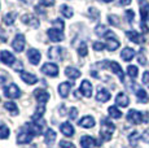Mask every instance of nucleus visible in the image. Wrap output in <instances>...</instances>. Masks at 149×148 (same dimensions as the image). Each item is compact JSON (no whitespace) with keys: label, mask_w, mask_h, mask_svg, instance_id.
<instances>
[{"label":"nucleus","mask_w":149,"mask_h":148,"mask_svg":"<svg viewBox=\"0 0 149 148\" xmlns=\"http://www.w3.org/2000/svg\"><path fill=\"white\" fill-rule=\"evenodd\" d=\"M114 130H116V126H114V124L110 121V119H109V118H102V119H101L100 138H101L102 140H105V142L110 140L111 136H113Z\"/></svg>","instance_id":"f257e3e1"},{"label":"nucleus","mask_w":149,"mask_h":148,"mask_svg":"<svg viewBox=\"0 0 149 148\" xmlns=\"http://www.w3.org/2000/svg\"><path fill=\"white\" fill-rule=\"evenodd\" d=\"M127 119H128V122H131V124H134V125H139V124H141V122L148 124L149 114L148 113H141L136 109H130L127 113Z\"/></svg>","instance_id":"f03ea898"},{"label":"nucleus","mask_w":149,"mask_h":148,"mask_svg":"<svg viewBox=\"0 0 149 148\" xmlns=\"http://www.w3.org/2000/svg\"><path fill=\"white\" fill-rule=\"evenodd\" d=\"M34 133L31 131L30 129L26 126V129H21V131L18 133V135H17V143L18 144H27V143H30L31 140H33V138H34Z\"/></svg>","instance_id":"7ed1b4c3"},{"label":"nucleus","mask_w":149,"mask_h":148,"mask_svg":"<svg viewBox=\"0 0 149 148\" xmlns=\"http://www.w3.org/2000/svg\"><path fill=\"white\" fill-rule=\"evenodd\" d=\"M104 38L107 39V48L110 51V52L111 51H116L117 48L119 47V40L116 38V34H114L113 31L108 30L107 33H105Z\"/></svg>","instance_id":"20e7f679"},{"label":"nucleus","mask_w":149,"mask_h":148,"mask_svg":"<svg viewBox=\"0 0 149 148\" xmlns=\"http://www.w3.org/2000/svg\"><path fill=\"white\" fill-rule=\"evenodd\" d=\"M4 95L9 99H17L21 96V90H19V87L17 84L12 83L4 89Z\"/></svg>","instance_id":"39448f33"},{"label":"nucleus","mask_w":149,"mask_h":148,"mask_svg":"<svg viewBox=\"0 0 149 148\" xmlns=\"http://www.w3.org/2000/svg\"><path fill=\"white\" fill-rule=\"evenodd\" d=\"M79 143H81V147L82 148H92V147H99L100 142H97L95 138H92V136L90 135H84L81 138V140H79Z\"/></svg>","instance_id":"423d86ee"},{"label":"nucleus","mask_w":149,"mask_h":148,"mask_svg":"<svg viewBox=\"0 0 149 148\" xmlns=\"http://www.w3.org/2000/svg\"><path fill=\"white\" fill-rule=\"evenodd\" d=\"M42 73H44L45 75H49V77H57L58 74V66L53 62H47L42 66Z\"/></svg>","instance_id":"0eeeda50"},{"label":"nucleus","mask_w":149,"mask_h":148,"mask_svg":"<svg viewBox=\"0 0 149 148\" xmlns=\"http://www.w3.org/2000/svg\"><path fill=\"white\" fill-rule=\"evenodd\" d=\"M25 43H26L25 36L22 35V34H17L14 40L12 42V47L16 52H22V51L25 50Z\"/></svg>","instance_id":"6e6552de"},{"label":"nucleus","mask_w":149,"mask_h":148,"mask_svg":"<svg viewBox=\"0 0 149 148\" xmlns=\"http://www.w3.org/2000/svg\"><path fill=\"white\" fill-rule=\"evenodd\" d=\"M140 4V15H141V24H147L149 17V3L148 0H137Z\"/></svg>","instance_id":"1a4fd4ad"},{"label":"nucleus","mask_w":149,"mask_h":148,"mask_svg":"<svg viewBox=\"0 0 149 148\" xmlns=\"http://www.w3.org/2000/svg\"><path fill=\"white\" fill-rule=\"evenodd\" d=\"M27 59L33 65H38L39 61H40V59H42V55L38 50H35V48H30V50L27 51Z\"/></svg>","instance_id":"9d476101"},{"label":"nucleus","mask_w":149,"mask_h":148,"mask_svg":"<svg viewBox=\"0 0 149 148\" xmlns=\"http://www.w3.org/2000/svg\"><path fill=\"white\" fill-rule=\"evenodd\" d=\"M47 34L52 42L64 40V34H62V30H60V29H56V27L54 29H49V30H47Z\"/></svg>","instance_id":"9b49d317"},{"label":"nucleus","mask_w":149,"mask_h":148,"mask_svg":"<svg viewBox=\"0 0 149 148\" xmlns=\"http://www.w3.org/2000/svg\"><path fill=\"white\" fill-rule=\"evenodd\" d=\"M126 36H127L128 39H130L131 42H134V43L136 44H141L145 42V38L141 35V34L136 33V31H126Z\"/></svg>","instance_id":"f8f14e48"},{"label":"nucleus","mask_w":149,"mask_h":148,"mask_svg":"<svg viewBox=\"0 0 149 148\" xmlns=\"http://www.w3.org/2000/svg\"><path fill=\"white\" fill-rule=\"evenodd\" d=\"M34 96H35L36 100H38L40 104H44L49 100V94L43 89H38V90L34 91Z\"/></svg>","instance_id":"ddd939ff"},{"label":"nucleus","mask_w":149,"mask_h":148,"mask_svg":"<svg viewBox=\"0 0 149 148\" xmlns=\"http://www.w3.org/2000/svg\"><path fill=\"white\" fill-rule=\"evenodd\" d=\"M22 22L24 24L29 25V26H33V27H38L39 26V18L34 15H24L21 17Z\"/></svg>","instance_id":"4468645a"},{"label":"nucleus","mask_w":149,"mask_h":148,"mask_svg":"<svg viewBox=\"0 0 149 148\" xmlns=\"http://www.w3.org/2000/svg\"><path fill=\"white\" fill-rule=\"evenodd\" d=\"M79 90H81V92L86 98H91V96H92V84H91V82H88L87 79H84V81L82 82Z\"/></svg>","instance_id":"2eb2a0df"},{"label":"nucleus","mask_w":149,"mask_h":148,"mask_svg":"<svg viewBox=\"0 0 149 148\" xmlns=\"http://www.w3.org/2000/svg\"><path fill=\"white\" fill-rule=\"evenodd\" d=\"M0 60H1L5 65H12L13 62L16 61L13 53L9 52V51H1V52H0Z\"/></svg>","instance_id":"dca6fc26"},{"label":"nucleus","mask_w":149,"mask_h":148,"mask_svg":"<svg viewBox=\"0 0 149 148\" xmlns=\"http://www.w3.org/2000/svg\"><path fill=\"white\" fill-rule=\"evenodd\" d=\"M96 99H97V101L105 103V101H108L109 99H110V92H109L107 89H104V87H99V90H97Z\"/></svg>","instance_id":"f3484780"},{"label":"nucleus","mask_w":149,"mask_h":148,"mask_svg":"<svg viewBox=\"0 0 149 148\" xmlns=\"http://www.w3.org/2000/svg\"><path fill=\"white\" fill-rule=\"evenodd\" d=\"M109 68L111 69V72L116 73L117 75L119 77V79H121V81H125V73H123V70H122L121 65H119L118 62H116V61L109 62Z\"/></svg>","instance_id":"a211bd4d"},{"label":"nucleus","mask_w":149,"mask_h":148,"mask_svg":"<svg viewBox=\"0 0 149 148\" xmlns=\"http://www.w3.org/2000/svg\"><path fill=\"white\" fill-rule=\"evenodd\" d=\"M48 56L53 60H62V48L61 47H51L49 51H48Z\"/></svg>","instance_id":"6ab92c4d"},{"label":"nucleus","mask_w":149,"mask_h":148,"mask_svg":"<svg viewBox=\"0 0 149 148\" xmlns=\"http://www.w3.org/2000/svg\"><path fill=\"white\" fill-rule=\"evenodd\" d=\"M95 119L93 117H91V116H86V117H83L82 119H79L78 121V125L82 127H86V129H91V127L95 126Z\"/></svg>","instance_id":"aec40b11"},{"label":"nucleus","mask_w":149,"mask_h":148,"mask_svg":"<svg viewBox=\"0 0 149 148\" xmlns=\"http://www.w3.org/2000/svg\"><path fill=\"white\" fill-rule=\"evenodd\" d=\"M116 104L118 105V107L125 108V107H127V105L130 104V99H128V96L126 95L125 92H119L118 95H117V98H116Z\"/></svg>","instance_id":"412c9836"},{"label":"nucleus","mask_w":149,"mask_h":148,"mask_svg":"<svg viewBox=\"0 0 149 148\" xmlns=\"http://www.w3.org/2000/svg\"><path fill=\"white\" fill-rule=\"evenodd\" d=\"M19 77H21L22 81L27 84H35L36 82H38V78H36L34 74H30V73H26V72H21Z\"/></svg>","instance_id":"4be33fe9"},{"label":"nucleus","mask_w":149,"mask_h":148,"mask_svg":"<svg viewBox=\"0 0 149 148\" xmlns=\"http://www.w3.org/2000/svg\"><path fill=\"white\" fill-rule=\"evenodd\" d=\"M60 130H61V133L64 134L65 136H73L74 133H75L73 125H70V122H64V124H61Z\"/></svg>","instance_id":"5701e85b"},{"label":"nucleus","mask_w":149,"mask_h":148,"mask_svg":"<svg viewBox=\"0 0 149 148\" xmlns=\"http://www.w3.org/2000/svg\"><path fill=\"white\" fill-rule=\"evenodd\" d=\"M121 57L125 60V61H131V60L135 57V51L130 47H125L121 52Z\"/></svg>","instance_id":"b1692460"},{"label":"nucleus","mask_w":149,"mask_h":148,"mask_svg":"<svg viewBox=\"0 0 149 148\" xmlns=\"http://www.w3.org/2000/svg\"><path fill=\"white\" fill-rule=\"evenodd\" d=\"M70 87H71V84L69 83V82H62L61 84L58 86V94H60V96L61 98H68L69 96V92H70Z\"/></svg>","instance_id":"393cba45"},{"label":"nucleus","mask_w":149,"mask_h":148,"mask_svg":"<svg viewBox=\"0 0 149 148\" xmlns=\"http://www.w3.org/2000/svg\"><path fill=\"white\" fill-rule=\"evenodd\" d=\"M65 74H66L68 78H71V79H77L81 77V72L77 68H73V66H68L65 69Z\"/></svg>","instance_id":"a878e982"},{"label":"nucleus","mask_w":149,"mask_h":148,"mask_svg":"<svg viewBox=\"0 0 149 148\" xmlns=\"http://www.w3.org/2000/svg\"><path fill=\"white\" fill-rule=\"evenodd\" d=\"M44 140L47 144H52L54 140H56V133H54V130L52 129H47V131H45V135H44Z\"/></svg>","instance_id":"bb28decb"},{"label":"nucleus","mask_w":149,"mask_h":148,"mask_svg":"<svg viewBox=\"0 0 149 148\" xmlns=\"http://www.w3.org/2000/svg\"><path fill=\"white\" fill-rule=\"evenodd\" d=\"M136 96H137V99H139L140 103H143V104H147L149 101L148 94L145 92V90H143V89H139L136 91Z\"/></svg>","instance_id":"cd10ccee"},{"label":"nucleus","mask_w":149,"mask_h":148,"mask_svg":"<svg viewBox=\"0 0 149 148\" xmlns=\"http://www.w3.org/2000/svg\"><path fill=\"white\" fill-rule=\"evenodd\" d=\"M108 113H109V116H110L111 118H121L122 117V112L118 109L117 107H114V105H111V107H109L108 108Z\"/></svg>","instance_id":"c85d7f7f"},{"label":"nucleus","mask_w":149,"mask_h":148,"mask_svg":"<svg viewBox=\"0 0 149 148\" xmlns=\"http://www.w3.org/2000/svg\"><path fill=\"white\" fill-rule=\"evenodd\" d=\"M4 108L10 113V114H13V116L18 114V108H17V105L14 103H12V101H7V103L4 104Z\"/></svg>","instance_id":"c756f323"},{"label":"nucleus","mask_w":149,"mask_h":148,"mask_svg":"<svg viewBox=\"0 0 149 148\" xmlns=\"http://www.w3.org/2000/svg\"><path fill=\"white\" fill-rule=\"evenodd\" d=\"M61 15L62 16H65L66 18H70V17H73V15H74V10H73V8H70L69 5H66V4H62L61 5Z\"/></svg>","instance_id":"7c9ffc66"},{"label":"nucleus","mask_w":149,"mask_h":148,"mask_svg":"<svg viewBox=\"0 0 149 148\" xmlns=\"http://www.w3.org/2000/svg\"><path fill=\"white\" fill-rule=\"evenodd\" d=\"M16 13L14 12H10V13H7V15L4 16V18H3V21H4L5 25H8V26H10V25H13L14 20H16Z\"/></svg>","instance_id":"2f4dec72"},{"label":"nucleus","mask_w":149,"mask_h":148,"mask_svg":"<svg viewBox=\"0 0 149 148\" xmlns=\"http://www.w3.org/2000/svg\"><path fill=\"white\" fill-rule=\"evenodd\" d=\"M127 74L131 77V78H136L137 74H139V69L135 65H128L127 66Z\"/></svg>","instance_id":"473e14b6"},{"label":"nucleus","mask_w":149,"mask_h":148,"mask_svg":"<svg viewBox=\"0 0 149 148\" xmlns=\"http://www.w3.org/2000/svg\"><path fill=\"white\" fill-rule=\"evenodd\" d=\"M88 53V48H87V44L84 43V42H82L81 44H79L78 47V55L81 56V57H86Z\"/></svg>","instance_id":"72a5a7b5"},{"label":"nucleus","mask_w":149,"mask_h":148,"mask_svg":"<svg viewBox=\"0 0 149 148\" xmlns=\"http://www.w3.org/2000/svg\"><path fill=\"white\" fill-rule=\"evenodd\" d=\"M9 129H8L5 125H1L0 126V139H7L9 136Z\"/></svg>","instance_id":"f704fd0d"},{"label":"nucleus","mask_w":149,"mask_h":148,"mask_svg":"<svg viewBox=\"0 0 149 148\" xmlns=\"http://www.w3.org/2000/svg\"><path fill=\"white\" fill-rule=\"evenodd\" d=\"M43 114H44V105H40V107H38V109H36V112L34 113L33 119H40Z\"/></svg>","instance_id":"c9c22d12"},{"label":"nucleus","mask_w":149,"mask_h":148,"mask_svg":"<svg viewBox=\"0 0 149 148\" xmlns=\"http://www.w3.org/2000/svg\"><path fill=\"white\" fill-rule=\"evenodd\" d=\"M107 31H108V29L104 26V25H99V26L95 29V33L97 34V35H101V36H104Z\"/></svg>","instance_id":"e433bc0d"},{"label":"nucleus","mask_w":149,"mask_h":148,"mask_svg":"<svg viewBox=\"0 0 149 148\" xmlns=\"http://www.w3.org/2000/svg\"><path fill=\"white\" fill-rule=\"evenodd\" d=\"M128 139H130V143H131V146H136V143H137V139H139V134H137L136 131H134V133L131 134L130 136H128Z\"/></svg>","instance_id":"4c0bfd02"},{"label":"nucleus","mask_w":149,"mask_h":148,"mask_svg":"<svg viewBox=\"0 0 149 148\" xmlns=\"http://www.w3.org/2000/svg\"><path fill=\"white\" fill-rule=\"evenodd\" d=\"M53 26H56V29H60V30H64V21L60 18H56L54 21L52 22Z\"/></svg>","instance_id":"58836bf2"},{"label":"nucleus","mask_w":149,"mask_h":148,"mask_svg":"<svg viewBox=\"0 0 149 148\" xmlns=\"http://www.w3.org/2000/svg\"><path fill=\"white\" fill-rule=\"evenodd\" d=\"M60 148H75V146L68 140H61L60 142Z\"/></svg>","instance_id":"ea45409f"},{"label":"nucleus","mask_w":149,"mask_h":148,"mask_svg":"<svg viewBox=\"0 0 149 148\" xmlns=\"http://www.w3.org/2000/svg\"><path fill=\"white\" fill-rule=\"evenodd\" d=\"M125 15H126V18H127L128 22H132L134 21V17H135V12H134V10H131V9L126 10Z\"/></svg>","instance_id":"a19ab883"},{"label":"nucleus","mask_w":149,"mask_h":148,"mask_svg":"<svg viewBox=\"0 0 149 148\" xmlns=\"http://www.w3.org/2000/svg\"><path fill=\"white\" fill-rule=\"evenodd\" d=\"M108 20H109V22H110L113 26H118L119 25V20H118V17L117 16H109Z\"/></svg>","instance_id":"79ce46f5"},{"label":"nucleus","mask_w":149,"mask_h":148,"mask_svg":"<svg viewBox=\"0 0 149 148\" xmlns=\"http://www.w3.org/2000/svg\"><path fill=\"white\" fill-rule=\"evenodd\" d=\"M105 47H107V45L104 43H101V42H95V43H93V50L95 51H102Z\"/></svg>","instance_id":"37998d69"},{"label":"nucleus","mask_w":149,"mask_h":148,"mask_svg":"<svg viewBox=\"0 0 149 148\" xmlns=\"http://www.w3.org/2000/svg\"><path fill=\"white\" fill-rule=\"evenodd\" d=\"M77 116H78V109L77 108H70V112H69L70 119H77Z\"/></svg>","instance_id":"c03bdc74"},{"label":"nucleus","mask_w":149,"mask_h":148,"mask_svg":"<svg viewBox=\"0 0 149 148\" xmlns=\"http://www.w3.org/2000/svg\"><path fill=\"white\" fill-rule=\"evenodd\" d=\"M40 4L44 7H51L54 4V0H40Z\"/></svg>","instance_id":"a18cd8bd"},{"label":"nucleus","mask_w":149,"mask_h":148,"mask_svg":"<svg viewBox=\"0 0 149 148\" xmlns=\"http://www.w3.org/2000/svg\"><path fill=\"white\" fill-rule=\"evenodd\" d=\"M137 61H139V64H141V65L147 64V59L144 57V55H143V53H140V55H139V57H137Z\"/></svg>","instance_id":"49530a36"},{"label":"nucleus","mask_w":149,"mask_h":148,"mask_svg":"<svg viewBox=\"0 0 149 148\" xmlns=\"http://www.w3.org/2000/svg\"><path fill=\"white\" fill-rule=\"evenodd\" d=\"M143 83L149 84V72H144L143 74Z\"/></svg>","instance_id":"de8ad7c7"},{"label":"nucleus","mask_w":149,"mask_h":148,"mask_svg":"<svg viewBox=\"0 0 149 148\" xmlns=\"http://www.w3.org/2000/svg\"><path fill=\"white\" fill-rule=\"evenodd\" d=\"M88 12H90V13H93V15H95V18H99V10H96L95 8L91 7L90 9H88Z\"/></svg>","instance_id":"09e8293b"},{"label":"nucleus","mask_w":149,"mask_h":148,"mask_svg":"<svg viewBox=\"0 0 149 148\" xmlns=\"http://www.w3.org/2000/svg\"><path fill=\"white\" fill-rule=\"evenodd\" d=\"M131 1L132 0H119V3H121V5H130Z\"/></svg>","instance_id":"8fccbe9b"},{"label":"nucleus","mask_w":149,"mask_h":148,"mask_svg":"<svg viewBox=\"0 0 149 148\" xmlns=\"http://www.w3.org/2000/svg\"><path fill=\"white\" fill-rule=\"evenodd\" d=\"M14 69H16V70H21L22 69V64H21V62H18V64L16 65V68H14Z\"/></svg>","instance_id":"3c124183"},{"label":"nucleus","mask_w":149,"mask_h":148,"mask_svg":"<svg viewBox=\"0 0 149 148\" xmlns=\"http://www.w3.org/2000/svg\"><path fill=\"white\" fill-rule=\"evenodd\" d=\"M101 1H104V3H111L113 0H101Z\"/></svg>","instance_id":"603ef678"}]
</instances>
